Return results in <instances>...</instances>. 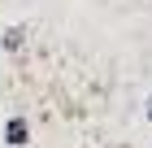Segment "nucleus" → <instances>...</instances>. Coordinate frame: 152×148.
I'll list each match as a JSON object with an SVG mask.
<instances>
[{
  "label": "nucleus",
  "instance_id": "obj_1",
  "mask_svg": "<svg viewBox=\"0 0 152 148\" xmlns=\"http://www.w3.org/2000/svg\"><path fill=\"white\" fill-rule=\"evenodd\" d=\"M26 118H9V126H4V139H9V148H26Z\"/></svg>",
  "mask_w": 152,
  "mask_h": 148
},
{
  "label": "nucleus",
  "instance_id": "obj_2",
  "mask_svg": "<svg viewBox=\"0 0 152 148\" xmlns=\"http://www.w3.org/2000/svg\"><path fill=\"white\" fill-rule=\"evenodd\" d=\"M22 44H26V31H22V26L4 31V52H22Z\"/></svg>",
  "mask_w": 152,
  "mask_h": 148
},
{
  "label": "nucleus",
  "instance_id": "obj_3",
  "mask_svg": "<svg viewBox=\"0 0 152 148\" xmlns=\"http://www.w3.org/2000/svg\"><path fill=\"white\" fill-rule=\"evenodd\" d=\"M148 118H152V105H148Z\"/></svg>",
  "mask_w": 152,
  "mask_h": 148
}]
</instances>
